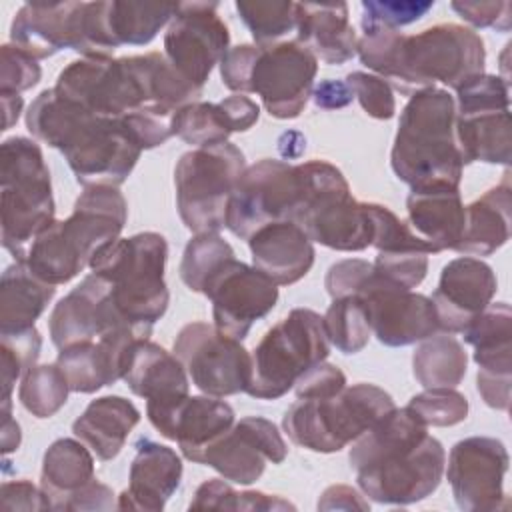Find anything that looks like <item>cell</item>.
I'll return each mask as SVG.
<instances>
[{
    "instance_id": "1",
    "label": "cell",
    "mask_w": 512,
    "mask_h": 512,
    "mask_svg": "<svg viewBox=\"0 0 512 512\" xmlns=\"http://www.w3.org/2000/svg\"><path fill=\"white\" fill-rule=\"evenodd\" d=\"M356 54L402 96L434 88L436 82L456 90L468 78L484 74V40L472 28L444 22L418 34L388 26H362Z\"/></svg>"
},
{
    "instance_id": "2",
    "label": "cell",
    "mask_w": 512,
    "mask_h": 512,
    "mask_svg": "<svg viewBox=\"0 0 512 512\" xmlns=\"http://www.w3.org/2000/svg\"><path fill=\"white\" fill-rule=\"evenodd\" d=\"M348 460L366 498L408 506L440 486L446 452L408 406H394L354 440Z\"/></svg>"
},
{
    "instance_id": "3",
    "label": "cell",
    "mask_w": 512,
    "mask_h": 512,
    "mask_svg": "<svg viewBox=\"0 0 512 512\" xmlns=\"http://www.w3.org/2000/svg\"><path fill=\"white\" fill-rule=\"evenodd\" d=\"M54 90L106 118L136 112L174 118L182 106L200 96L160 52L74 60L58 74Z\"/></svg>"
},
{
    "instance_id": "4",
    "label": "cell",
    "mask_w": 512,
    "mask_h": 512,
    "mask_svg": "<svg viewBox=\"0 0 512 512\" xmlns=\"http://www.w3.org/2000/svg\"><path fill=\"white\" fill-rule=\"evenodd\" d=\"M390 164L412 190L460 186L464 160L456 142V104L446 88L410 96L400 112Z\"/></svg>"
},
{
    "instance_id": "5",
    "label": "cell",
    "mask_w": 512,
    "mask_h": 512,
    "mask_svg": "<svg viewBox=\"0 0 512 512\" xmlns=\"http://www.w3.org/2000/svg\"><path fill=\"white\" fill-rule=\"evenodd\" d=\"M128 220V204L118 186H88L64 220H54L36 236L24 262L44 282H70L94 254L120 238Z\"/></svg>"
},
{
    "instance_id": "6",
    "label": "cell",
    "mask_w": 512,
    "mask_h": 512,
    "mask_svg": "<svg viewBox=\"0 0 512 512\" xmlns=\"http://www.w3.org/2000/svg\"><path fill=\"white\" fill-rule=\"evenodd\" d=\"M316 56L296 40L266 48L238 44L220 62L222 84L236 94H258L266 112L278 120L298 118L314 90Z\"/></svg>"
},
{
    "instance_id": "7",
    "label": "cell",
    "mask_w": 512,
    "mask_h": 512,
    "mask_svg": "<svg viewBox=\"0 0 512 512\" xmlns=\"http://www.w3.org/2000/svg\"><path fill=\"white\" fill-rule=\"evenodd\" d=\"M0 224L2 246L24 260L40 232L54 222L50 172L40 146L26 136L6 138L0 146Z\"/></svg>"
},
{
    "instance_id": "8",
    "label": "cell",
    "mask_w": 512,
    "mask_h": 512,
    "mask_svg": "<svg viewBox=\"0 0 512 512\" xmlns=\"http://www.w3.org/2000/svg\"><path fill=\"white\" fill-rule=\"evenodd\" d=\"M166 258V238L158 232H140L100 248L90 268L110 282L114 304L130 322L152 328L170 304L164 282Z\"/></svg>"
},
{
    "instance_id": "9",
    "label": "cell",
    "mask_w": 512,
    "mask_h": 512,
    "mask_svg": "<svg viewBox=\"0 0 512 512\" xmlns=\"http://www.w3.org/2000/svg\"><path fill=\"white\" fill-rule=\"evenodd\" d=\"M392 408L394 400L386 390L358 382L330 398H298L284 412L282 428L296 446L332 454L354 442Z\"/></svg>"
},
{
    "instance_id": "10",
    "label": "cell",
    "mask_w": 512,
    "mask_h": 512,
    "mask_svg": "<svg viewBox=\"0 0 512 512\" xmlns=\"http://www.w3.org/2000/svg\"><path fill=\"white\" fill-rule=\"evenodd\" d=\"M302 178V204L298 224L312 242L338 252H360L372 246L374 226L366 202H358L344 174L330 162L310 160L298 164Z\"/></svg>"
},
{
    "instance_id": "11",
    "label": "cell",
    "mask_w": 512,
    "mask_h": 512,
    "mask_svg": "<svg viewBox=\"0 0 512 512\" xmlns=\"http://www.w3.org/2000/svg\"><path fill=\"white\" fill-rule=\"evenodd\" d=\"M328 354L330 342L322 316L310 308H294L254 348L246 394L258 400H278Z\"/></svg>"
},
{
    "instance_id": "12",
    "label": "cell",
    "mask_w": 512,
    "mask_h": 512,
    "mask_svg": "<svg viewBox=\"0 0 512 512\" xmlns=\"http://www.w3.org/2000/svg\"><path fill=\"white\" fill-rule=\"evenodd\" d=\"M244 170V154L232 142L194 148L180 156L174 168L176 206L192 234L226 228L228 202Z\"/></svg>"
},
{
    "instance_id": "13",
    "label": "cell",
    "mask_w": 512,
    "mask_h": 512,
    "mask_svg": "<svg viewBox=\"0 0 512 512\" xmlns=\"http://www.w3.org/2000/svg\"><path fill=\"white\" fill-rule=\"evenodd\" d=\"M58 150L84 188L124 184L142 154L122 118L96 116L90 110L76 118Z\"/></svg>"
},
{
    "instance_id": "14",
    "label": "cell",
    "mask_w": 512,
    "mask_h": 512,
    "mask_svg": "<svg viewBox=\"0 0 512 512\" xmlns=\"http://www.w3.org/2000/svg\"><path fill=\"white\" fill-rule=\"evenodd\" d=\"M302 204L298 164L262 158L246 166L228 202L226 228L248 240L256 230L274 222H294Z\"/></svg>"
},
{
    "instance_id": "15",
    "label": "cell",
    "mask_w": 512,
    "mask_h": 512,
    "mask_svg": "<svg viewBox=\"0 0 512 512\" xmlns=\"http://www.w3.org/2000/svg\"><path fill=\"white\" fill-rule=\"evenodd\" d=\"M174 356L192 384L216 398L246 392L252 378V356L236 340L208 322H190L174 338Z\"/></svg>"
},
{
    "instance_id": "16",
    "label": "cell",
    "mask_w": 512,
    "mask_h": 512,
    "mask_svg": "<svg viewBox=\"0 0 512 512\" xmlns=\"http://www.w3.org/2000/svg\"><path fill=\"white\" fill-rule=\"evenodd\" d=\"M216 10V2H178L164 34L166 60L200 94L230 44L228 26Z\"/></svg>"
},
{
    "instance_id": "17",
    "label": "cell",
    "mask_w": 512,
    "mask_h": 512,
    "mask_svg": "<svg viewBox=\"0 0 512 512\" xmlns=\"http://www.w3.org/2000/svg\"><path fill=\"white\" fill-rule=\"evenodd\" d=\"M354 296L366 312L370 332L384 346H408L438 332L432 300L388 282L374 272V266Z\"/></svg>"
},
{
    "instance_id": "18",
    "label": "cell",
    "mask_w": 512,
    "mask_h": 512,
    "mask_svg": "<svg viewBox=\"0 0 512 512\" xmlns=\"http://www.w3.org/2000/svg\"><path fill=\"white\" fill-rule=\"evenodd\" d=\"M510 456L506 446L490 436H470L456 442L448 456L446 478L452 496L464 512L506 510L504 474Z\"/></svg>"
},
{
    "instance_id": "19",
    "label": "cell",
    "mask_w": 512,
    "mask_h": 512,
    "mask_svg": "<svg viewBox=\"0 0 512 512\" xmlns=\"http://www.w3.org/2000/svg\"><path fill=\"white\" fill-rule=\"evenodd\" d=\"M202 294L212 302L214 326L244 340L252 324L274 310L278 286L258 268L230 258L206 282Z\"/></svg>"
},
{
    "instance_id": "20",
    "label": "cell",
    "mask_w": 512,
    "mask_h": 512,
    "mask_svg": "<svg viewBox=\"0 0 512 512\" xmlns=\"http://www.w3.org/2000/svg\"><path fill=\"white\" fill-rule=\"evenodd\" d=\"M288 446L276 424L262 416H244L206 446L200 464L214 468L224 480L248 486L256 482L266 462L282 464Z\"/></svg>"
},
{
    "instance_id": "21",
    "label": "cell",
    "mask_w": 512,
    "mask_h": 512,
    "mask_svg": "<svg viewBox=\"0 0 512 512\" xmlns=\"http://www.w3.org/2000/svg\"><path fill=\"white\" fill-rule=\"evenodd\" d=\"M124 326L152 334V328L130 322L118 310L110 282L96 272L84 276L78 286L60 298L48 318L50 340L58 350L76 342L96 340L106 332Z\"/></svg>"
},
{
    "instance_id": "22",
    "label": "cell",
    "mask_w": 512,
    "mask_h": 512,
    "mask_svg": "<svg viewBox=\"0 0 512 512\" xmlns=\"http://www.w3.org/2000/svg\"><path fill=\"white\" fill-rule=\"evenodd\" d=\"M122 380L132 394L146 400V416L160 434L174 408L190 396V378L182 362L150 338L134 344Z\"/></svg>"
},
{
    "instance_id": "23",
    "label": "cell",
    "mask_w": 512,
    "mask_h": 512,
    "mask_svg": "<svg viewBox=\"0 0 512 512\" xmlns=\"http://www.w3.org/2000/svg\"><path fill=\"white\" fill-rule=\"evenodd\" d=\"M496 290V276L480 258L460 256L450 260L442 268L430 298L438 316V330L462 334L486 310Z\"/></svg>"
},
{
    "instance_id": "24",
    "label": "cell",
    "mask_w": 512,
    "mask_h": 512,
    "mask_svg": "<svg viewBox=\"0 0 512 512\" xmlns=\"http://www.w3.org/2000/svg\"><path fill=\"white\" fill-rule=\"evenodd\" d=\"M148 338L150 334L138 328H116L96 340L60 348L56 366L64 374L70 392L92 394L118 382L124 376L128 354L134 344Z\"/></svg>"
},
{
    "instance_id": "25",
    "label": "cell",
    "mask_w": 512,
    "mask_h": 512,
    "mask_svg": "<svg viewBox=\"0 0 512 512\" xmlns=\"http://www.w3.org/2000/svg\"><path fill=\"white\" fill-rule=\"evenodd\" d=\"M128 488L118 496V510L160 512L182 480V460L174 448L140 438L130 464Z\"/></svg>"
},
{
    "instance_id": "26",
    "label": "cell",
    "mask_w": 512,
    "mask_h": 512,
    "mask_svg": "<svg viewBox=\"0 0 512 512\" xmlns=\"http://www.w3.org/2000/svg\"><path fill=\"white\" fill-rule=\"evenodd\" d=\"M252 264L276 286L302 280L314 264V246L294 222H274L248 238Z\"/></svg>"
},
{
    "instance_id": "27",
    "label": "cell",
    "mask_w": 512,
    "mask_h": 512,
    "mask_svg": "<svg viewBox=\"0 0 512 512\" xmlns=\"http://www.w3.org/2000/svg\"><path fill=\"white\" fill-rule=\"evenodd\" d=\"M410 230L434 252L456 250L466 224L460 186H432L410 190L406 198Z\"/></svg>"
},
{
    "instance_id": "28",
    "label": "cell",
    "mask_w": 512,
    "mask_h": 512,
    "mask_svg": "<svg viewBox=\"0 0 512 512\" xmlns=\"http://www.w3.org/2000/svg\"><path fill=\"white\" fill-rule=\"evenodd\" d=\"M316 60L344 64L356 56L358 36L346 2H296V38Z\"/></svg>"
},
{
    "instance_id": "29",
    "label": "cell",
    "mask_w": 512,
    "mask_h": 512,
    "mask_svg": "<svg viewBox=\"0 0 512 512\" xmlns=\"http://www.w3.org/2000/svg\"><path fill=\"white\" fill-rule=\"evenodd\" d=\"M78 2H26L14 14L10 40L36 60L72 50L74 12Z\"/></svg>"
},
{
    "instance_id": "30",
    "label": "cell",
    "mask_w": 512,
    "mask_h": 512,
    "mask_svg": "<svg viewBox=\"0 0 512 512\" xmlns=\"http://www.w3.org/2000/svg\"><path fill=\"white\" fill-rule=\"evenodd\" d=\"M234 424V410L216 396H188L172 412L160 436L174 440L182 456L200 464L202 452L210 442Z\"/></svg>"
},
{
    "instance_id": "31",
    "label": "cell",
    "mask_w": 512,
    "mask_h": 512,
    "mask_svg": "<svg viewBox=\"0 0 512 512\" xmlns=\"http://www.w3.org/2000/svg\"><path fill=\"white\" fill-rule=\"evenodd\" d=\"M138 422L140 410L130 400L110 394L92 400L74 420L72 432L98 460L108 462L120 454Z\"/></svg>"
},
{
    "instance_id": "32",
    "label": "cell",
    "mask_w": 512,
    "mask_h": 512,
    "mask_svg": "<svg viewBox=\"0 0 512 512\" xmlns=\"http://www.w3.org/2000/svg\"><path fill=\"white\" fill-rule=\"evenodd\" d=\"M512 188L510 174L466 206V224L456 252L464 256H490L510 238Z\"/></svg>"
},
{
    "instance_id": "33",
    "label": "cell",
    "mask_w": 512,
    "mask_h": 512,
    "mask_svg": "<svg viewBox=\"0 0 512 512\" xmlns=\"http://www.w3.org/2000/svg\"><path fill=\"white\" fill-rule=\"evenodd\" d=\"M56 294V286L40 280L24 260H16L0 280V332L32 328Z\"/></svg>"
},
{
    "instance_id": "34",
    "label": "cell",
    "mask_w": 512,
    "mask_h": 512,
    "mask_svg": "<svg viewBox=\"0 0 512 512\" xmlns=\"http://www.w3.org/2000/svg\"><path fill=\"white\" fill-rule=\"evenodd\" d=\"M456 142L464 164H510V108L456 114Z\"/></svg>"
},
{
    "instance_id": "35",
    "label": "cell",
    "mask_w": 512,
    "mask_h": 512,
    "mask_svg": "<svg viewBox=\"0 0 512 512\" xmlns=\"http://www.w3.org/2000/svg\"><path fill=\"white\" fill-rule=\"evenodd\" d=\"M92 480L94 456L82 440L58 438L48 446L42 458L40 488L52 510H62L66 500Z\"/></svg>"
},
{
    "instance_id": "36",
    "label": "cell",
    "mask_w": 512,
    "mask_h": 512,
    "mask_svg": "<svg viewBox=\"0 0 512 512\" xmlns=\"http://www.w3.org/2000/svg\"><path fill=\"white\" fill-rule=\"evenodd\" d=\"M178 2H122V0H104L102 16L104 30L112 50L132 44L144 46L150 44L156 34L170 24L176 14Z\"/></svg>"
},
{
    "instance_id": "37",
    "label": "cell",
    "mask_w": 512,
    "mask_h": 512,
    "mask_svg": "<svg viewBox=\"0 0 512 512\" xmlns=\"http://www.w3.org/2000/svg\"><path fill=\"white\" fill-rule=\"evenodd\" d=\"M468 368L464 346L450 334H432L412 354V372L424 388H456Z\"/></svg>"
},
{
    "instance_id": "38",
    "label": "cell",
    "mask_w": 512,
    "mask_h": 512,
    "mask_svg": "<svg viewBox=\"0 0 512 512\" xmlns=\"http://www.w3.org/2000/svg\"><path fill=\"white\" fill-rule=\"evenodd\" d=\"M174 136L182 138L186 144L206 148L214 144L228 142L234 132L230 120L220 106V102H192L182 106L172 120Z\"/></svg>"
},
{
    "instance_id": "39",
    "label": "cell",
    "mask_w": 512,
    "mask_h": 512,
    "mask_svg": "<svg viewBox=\"0 0 512 512\" xmlns=\"http://www.w3.org/2000/svg\"><path fill=\"white\" fill-rule=\"evenodd\" d=\"M236 12L260 48L278 44L296 30V2L290 0H242L236 2Z\"/></svg>"
},
{
    "instance_id": "40",
    "label": "cell",
    "mask_w": 512,
    "mask_h": 512,
    "mask_svg": "<svg viewBox=\"0 0 512 512\" xmlns=\"http://www.w3.org/2000/svg\"><path fill=\"white\" fill-rule=\"evenodd\" d=\"M70 386L56 364L32 366L20 382L18 398L36 418L54 416L68 400Z\"/></svg>"
},
{
    "instance_id": "41",
    "label": "cell",
    "mask_w": 512,
    "mask_h": 512,
    "mask_svg": "<svg viewBox=\"0 0 512 512\" xmlns=\"http://www.w3.org/2000/svg\"><path fill=\"white\" fill-rule=\"evenodd\" d=\"M322 320L328 342L342 354H356L370 340L368 318L356 296L334 298Z\"/></svg>"
},
{
    "instance_id": "42",
    "label": "cell",
    "mask_w": 512,
    "mask_h": 512,
    "mask_svg": "<svg viewBox=\"0 0 512 512\" xmlns=\"http://www.w3.org/2000/svg\"><path fill=\"white\" fill-rule=\"evenodd\" d=\"M190 510H294L296 506L280 496L246 490L236 492L220 478H210L196 488Z\"/></svg>"
},
{
    "instance_id": "43",
    "label": "cell",
    "mask_w": 512,
    "mask_h": 512,
    "mask_svg": "<svg viewBox=\"0 0 512 512\" xmlns=\"http://www.w3.org/2000/svg\"><path fill=\"white\" fill-rule=\"evenodd\" d=\"M230 258L234 250L218 232L194 234L182 254L180 278L192 292H202L204 282Z\"/></svg>"
},
{
    "instance_id": "44",
    "label": "cell",
    "mask_w": 512,
    "mask_h": 512,
    "mask_svg": "<svg viewBox=\"0 0 512 512\" xmlns=\"http://www.w3.org/2000/svg\"><path fill=\"white\" fill-rule=\"evenodd\" d=\"M42 350V336L36 326L20 332H0V384H2V406L10 404V394L18 378H22Z\"/></svg>"
},
{
    "instance_id": "45",
    "label": "cell",
    "mask_w": 512,
    "mask_h": 512,
    "mask_svg": "<svg viewBox=\"0 0 512 512\" xmlns=\"http://www.w3.org/2000/svg\"><path fill=\"white\" fill-rule=\"evenodd\" d=\"M368 214L372 218L374 226V238L372 246L378 252H424V254H436L432 246H428L424 240H420L410 226L400 220L390 208L366 202Z\"/></svg>"
},
{
    "instance_id": "46",
    "label": "cell",
    "mask_w": 512,
    "mask_h": 512,
    "mask_svg": "<svg viewBox=\"0 0 512 512\" xmlns=\"http://www.w3.org/2000/svg\"><path fill=\"white\" fill-rule=\"evenodd\" d=\"M408 408L424 426H454L468 416V400L454 388H426L410 398Z\"/></svg>"
},
{
    "instance_id": "47",
    "label": "cell",
    "mask_w": 512,
    "mask_h": 512,
    "mask_svg": "<svg viewBox=\"0 0 512 512\" xmlns=\"http://www.w3.org/2000/svg\"><path fill=\"white\" fill-rule=\"evenodd\" d=\"M474 350L512 346V310L506 302L488 304L486 310L462 332Z\"/></svg>"
},
{
    "instance_id": "48",
    "label": "cell",
    "mask_w": 512,
    "mask_h": 512,
    "mask_svg": "<svg viewBox=\"0 0 512 512\" xmlns=\"http://www.w3.org/2000/svg\"><path fill=\"white\" fill-rule=\"evenodd\" d=\"M456 114L474 110H508V82L494 74H478L456 88Z\"/></svg>"
},
{
    "instance_id": "49",
    "label": "cell",
    "mask_w": 512,
    "mask_h": 512,
    "mask_svg": "<svg viewBox=\"0 0 512 512\" xmlns=\"http://www.w3.org/2000/svg\"><path fill=\"white\" fill-rule=\"evenodd\" d=\"M344 80L368 116L376 120H390L396 114L394 90L380 76L356 70L350 72Z\"/></svg>"
},
{
    "instance_id": "50",
    "label": "cell",
    "mask_w": 512,
    "mask_h": 512,
    "mask_svg": "<svg viewBox=\"0 0 512 512\" xmlns=\"http://www.w3.org/2000/svg\"><path fill=\"white\" fill-rule=\"evenodd\" d=\"M434 8L430 0H364L362 26H388L400 28L426 16Z\"/></svg>"
},
{
    "instance_id": "51",
    "label": "cell",
    "mask_w": 512,
    "mask_h": 512,
    "mask_svg": "<svg viewBox=\"0 0 512 512\" xmlns=\"http://www.w3.org/2000/svg\"><path fill=\"white\" fill-rule=\"evenodd\" d=\"M374 272L406 290L416 288L428 272V254L424 252H378L372 262Z\"/></svg>"
},
{
    "instance_id": "52",
    "label": "cell",
    "mask_w": 512,
    "mask_h": 512,
    "mask_svg": "<svg viewBox=\"0 0 512 512\" xmlns=\"http://www.w3.org/2000/svg\"><path fill=\"white\" fill-rule=\"evenodd\" d=\"M42 70L34 56L14 44L0 48V92L20 94L40 82Z\"/></svg>"
},
{
    "instance_id": "53",
    "label": "cell",
    "mask_w": 512,
    "mask_h": 512,
    "mask_svg": "<svg viewBox=\"0 0 512 512\" xmlns=\"http://www.w3.org/2000/svg\"><path fill=\"white\" fill-rule=\"evenodd\" d=\"M346 388L344 372L328 362H318L294 384L296 398H330Z\"/></svg>"
},
{
    "instance_id": "54",
    "label": "cell",
    "mask_w": 512,
    "mask_h": 512,
    "mask_svg": "<svg viewBox=\"0 0 512 512\" xmlns=\"http://www.w3.org/2000/svg\"><path fill=\"white\" fill-rule=\"evenodd\" d=\"M372 262L360 260V258H348L332 264L326 272L324 286L330 298H342V296H354L364 278L370 274Z\"/></svg>"
},
{
    "instance_id": "55",
    "label": "cell",
    "mask_w": 512,
    "mask_h": 512,
    "mask_svg": "<svg viewBox=\"0 0 512 512\" xmlns=\"http://www.w3.org/2000/svg\"><path fill=\"white\" fill-rule=\"evenodd\" d=\"M452 10L474 28L510 30V2H452Z\"/></svg>"
},
{
    "instance_id": "56",
    "label": "cell",
    "mask_w": 512,
    "mask_h": 512,
    "mask_svg": "<svg viewBox=\"0 0 512 512\" xmlns=\"http://www.w3.org/2000/svg\"><path fill=\"white\" fill-rule=\"evenodd\" d=\"M2 510H52L48 496L30 480L4 482L0 490Z\"/></svg>"
},
{
    "instance_id": "57",
    "label": "cell",
    "mask_w": 512,
    "mask_h": 512,
    "mask_svg": "<svg viewBox=\"0 0 512 512\" xmlns=\"http://www.w3.org/2000/svg\"><path fill=\"white\" fill-rule=\"evenodd\" d=\"M114 504V492L110 486L98 482L96 478L88 482L84 488L74 492L62 510H112Z\"/></svg>"
},
{
    "instance_id": "58",
    "label": "cell",
    "mask_w": 512,
    "mask_h": 512,
    "mask_svg": "<svg viewBox=\"0 0 512 512\" xmlns=\"http://www.w3.org/2000/svg\"><path fill=\"white\" fill-rule=\"evenodd\" d=\"M220 106L224 108L234 132L250 130L260 118V106L244 94H232L220 100Z\"/></svg>"
},
{
    "instance_id": "59",
    "label": "cell",
    "mask_w": 512,
    "mask_h": 512,
    "mask_svg": "<svg viewBox=\"0 0 512 512\" xmlns=\"http://www.w3.org/2000/svg\"><path fill=\"white\" fill-rule=\"evenodd\" d=\"M318 510H370V504L352 486L334 484L322 492Z\"/></svg>"
},
{
    "instance_id": "60",
    "label": "cell",
    "mask_w": 512,
    "mask_h": 512,
    "mask_svg": "<svg viewBox=\"0 0 512 512\" xmlns=\"http://www.w3.org/2000/svg\"><path fill=\"white\" fill-rule=\"evenodd\" d=\"M312 100L318 108L324 110H336L344 108L354 100V92L346 84V80H322L314 90H312Z\"/></svg>"
},
{
    "instance_id": "61",
    "label": "cell",
    "mask_w": 512,
    "mask_h": 512,
    "mask_svg": "<svg viewBox=\"0 0 512 512\" xmlns=\"http://www.w3.org/2000/svg\"><path fill=\"white\" fill-rule=\"evenodd\" d=\"M22 440L20 434V426L18 422L12 418L10 414V406H2V454H10L14 450H18Z\"/></svg>"
},
{
    "instance_id": "62",
    "label": "cell",
    "mask_w": 512,
    "mask_h": 512,
    "mask_svg": "<svg viewBox=\"0 0 512 512\" xmlns=\"http://www.w3.org/2000/svg\"><path fill=\"white\" fill-rule=\"evenodd\" d=\"M0 100H2V112H4L2 130H8L18 122L24 100L20 94H14V92H0Z\"/></svg>"
},
{
    "instance_id": "63",
    "label": "cell",
    "mask_w": 512,
    "mask_h": 512,
    "mask_svg": "<svg viewBox=\"0 0 512 512\" xmlns=\"http://www.w3.org/2000/svg\"><path fill=\"white\" fill-rule=\"evenodd\" d=\"M306 150V138L300 132L288 130L278 138V152L282 158H298Z\"/></svg>"
}]
</instances>
